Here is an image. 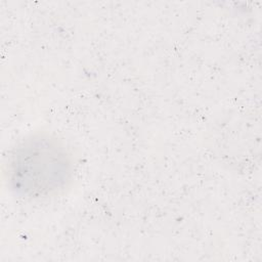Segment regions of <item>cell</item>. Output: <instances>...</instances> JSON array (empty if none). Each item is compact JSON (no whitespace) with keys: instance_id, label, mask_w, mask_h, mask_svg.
I'll return each mask as SVG.
<instances>
[{"instance_id":"cell-1","label":"cell","mask_w":262,"mask_h":262,"mask_svg":"<svg viewBox=\"0 0 262 262\" xmlns=\"http://www.w3.org/2000/svg\"><path fill=\"white\" fill-rule=\"evenodd\" d=\"M70 154L57 139L38 135L25 140L9 161L12 188L28 196L50 195L70 181L73 165Z\"/></svg>"}]
</instances>
